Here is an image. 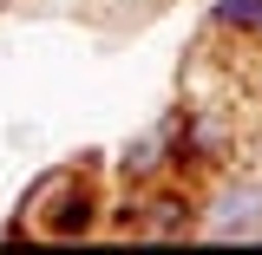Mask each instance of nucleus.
I'll return each mask as SVG.
<instances>
[{
	"instance_id": "obj_1",
	"label": "nucleus",
	"mask_w": 262,
	"mask_h": 255,
	"mask_svg": "<svg viewBox=\"0 0 262 255\" xmlns=\"http://www.w3.org/2000/svg\"><path fill=\"white\" fill-rule=\"evenodd\" d=\"M39 236V242H79L98 229V183L92 164H53L46 177H33V190L20 196L13 236Z\"/></svg>"
},
{
	"instance_id": "obj_2",
	"label": "nucleus",
	"mask_w": 262,
	"mask_h": 255,
	"mask_svg": "<svg viewBox=\"0 0 262 255\" xmlns=\"http://www.w3.org/2000/svg\"><path fill=\"white\" fill-rule=\"evenodd\" d=\"M196 236L203 242H256L262 236V177H223L216 190L196 203Z\"/></svg>"
},
{
	"instance_id": "obj_3",
	"label": "nucleus",
	"mask_w": 262,
	"mask_h": 255,
	"mask_svg": "<svg viewBox=\"0 0 262 255\" xmlns=\"http://www.w3.org/2000/svg\"><path fill=\"white\" fill-rule=\"evenodd\" d=\"M170 170H177V111H170V118H158L144 137H131L125 151H118V177H125L131 190L164 183Z\"/></svg>"
},
{
	"instance_id": "obj_4",
	"label": "nucleus",
	"mask_w": 262,
	"mask_h": 255,
	"mask_svg": "<svg viewBox=\"0 0 262 255\" xmlns=\"http://www.w3.org/2000/svg\"><path fill=\"white\" fill-rule=\"evenodd\" d=\"M131 236H151V242H170V236H196V203L177 183H144V203L131 216Z\"/></svg>"
},
{
	"instance_id": "obj_5",
	"label": "nucleus",
	"mask_w": 262,
	"mask_h": 255,
	"mask_svg": "<svg viewBox=\"0 0 262 255\" xmlns=\"http://www.w3.org/2000/svg\"><path fill=\"white\" fill-rule=\"evenodd\" d=\"M210 27L262 53V0H210Z\"/></svg>"
},
{
	"instance_id": "obj_6",
	"label": "nucleus",
	"mask_w": 262,
	"mask_h": 255,
	"mask_svg": "<svg viewBox=\"0 0 262 255\" xmlns=\"http://www.w3.org/2000/svg\"><path fill=\"white\" fill-rule=\"evenodd\" d=\"M0 7H20V0H0Z\"/></svg>"
}]
</instances>
